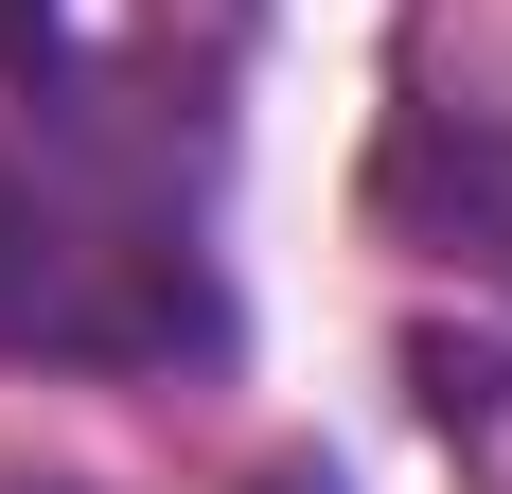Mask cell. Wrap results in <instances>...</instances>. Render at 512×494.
Listing matches in <instances>:
<instances>
[{"instance_id":"cell-2","label":"cell","mask_w":512,"mask_h":494,"mask_svg":"<svg viewBox=\"0 0 512 494\" xmlns=\"http://www.w3.org/2000/svg\"><path fill=\"white\" fill-rule=\"evenodd\" d=\"M407 195H460V247H477V265H512V124H477L460 159L407 142Z\"/></svg>"},{"instance_id":"cell-1","label":"cell","mask_w":512,"mask_h":494,"mask_svg":"<svg viewBox=\"0 0 512 494\" xmlns=\"http://www.w3.org/2000/svg\"><path fill=\"white\" fill-rule=\"evenodd\" d=\"M0 353L36 371H195L230 353V283L159 124H36L0 142Z\"/></svg>"},{"instance_id":"cell-3","label":"cell","mask_w":512,"mask_h":494,"mask_svg":"<svg viewBox=\"0 0 512 494\" xmlns=\"http://www.w3.org/2000/svg\"><path fill=\"white\" fill-rule=\"evenodd\" d=\"M18 36H36V0H0V71H18Z\"/></svg>"},{"instance_id":"cell-4","label":"cell","mask_w":512,"mask_h":494,"mask_svg":"<svg viewBox=\"0 0 512 494\" xmlns=\"http://www.w3.org/2000/svg\"><path fill=\"white\" fill-rule=\"evenodd\" d=\"M53 494H71V477H53Z\"/></svg>"}]
</instances>
